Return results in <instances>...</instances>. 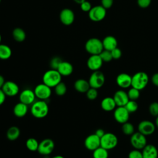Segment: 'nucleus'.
<instances>
[{"mask_svg":"<svg viewBox=\"0 0 158 158\" xmlns=\"http://www.w3.org/2000/svg\"><path fill=\"white\" fill-rule=\"evenodd\" d=\"M122 130L123 133L126 135H131L135 133V128L133 124L128 122H127L122 124Z\"/></svg>","mask_w":158,"mask_h":158,"instance_id":"nucleus-31","label":"nucleus"},{"mask_svg":"<svg viewBox=\"0 0 158 158\" xmlns=\"http://www.w3.org/2000/svg\"><path fill=\"white\" fill-rule=\"evenodd\" d=\"M59 18L60 22L65 25H71L75 19V14L73 10L69 8L64 9L61 10Z\"/></svg>","mask_w":158,"mask_h":158,"instance_id":"nucleus-15","label":"nucleus"},{"mask_svg":"<svg viewBox=\"0 0 158 158\" xmlns=\"http://www.w3.org/2000/svg\"><path fill=\"white\" fill-rule=\"evenodd\" d=\"M20 131L17 127L12 126L10 127L7 131L6 136L10 141L16 140L20 136Z\"/></svg>","mask_w":158,"mask_h":158,"instance_id":"nucleus-26","label":"nucleus"},{"mask_svg":"<svg viewBox=\"0 0 158 158\" xmlns=\"http://www.w3.org/2000/svg\"><path fill=\"white\" fill-rule=\"evenodd\" d=\"M54 91H55V93L58 96H62L64 95L67 92L66 85L64 83L60 81L54 87Z\"/></svg>","mask_w":158,"mask_h":158,"instance_id":"nucleus-32","label":"nucleus"},{"mask_svg":"<svg viewBox=\"0 0 158 158\" xmlns=\"http://www.w3.org/2000/svg\"><path fill=\"white\" fill-rule=\"evenodd\" d=\"M73 1H74L76 3L80 4H81L83 2H84V1H86V0H73Z\"/></svg>","mask_w":158,"mask_h":158,"instance_id":"nucleus-48","label":"nucleus"},{"mask_svg":"<svg viewBox=\"0 0 158 158\" xmlns=\"http://www.w3.org/2000/svg\"><path fill=\"white\" fill-rule=\"evenodd\" d=\"M1 0H0V2H1Z\"/></svg>","mask_w":158,"mask_h":158,"instance_id":"nucleus-52","label":"nucleus"},{"mask_svg":"<svg viewBox=\"0 0 158 158\" xmlns=\"http://www.w3.org/2000/svg\"><path fill=\"white\" fill-rule=\"evenodd\" d=\"M128 158H143L142 152L135 149L129 152Z\"/></svg>","mask_w":158,"mask_h":158,"instance_id":"nucleus-39","label":"nucleus"},{"mask_svg":"<svg viewBox=\"0 0 158 158\" xmlns=\"http://www.w3.org/2000/svg\"><path fill=\"white\" fill-rule=\"evenodd\" d=\"M62 60H61V59L59 57H53L51 62H50V66L51 67L52 69H55V70H57L59 64H60V62H62Z\"/></svg>","mask_w":158,"mask_h":158,"instance_id":"nucleus-38","label":"nucleus"},{"mask_svg":"<svg viewBox=\"0 0 158 158\" xmlns=\"http://www.w3.org/2000/svg\"><path fill=\"white\" fill-rule=\"evenodd\" d=\"M127 94L130 100L136 101L139 98L140 96V92L139 89L131 87L127 92Z\"/></svg>","mask_w":158,"mask_h":158,"instance_id":"nucleus-34","label":"nucleus"},{"mask_svg":"<svg viewBox=\"0 0 158 158\" xmlns=\"http://www.w3.org/2000/svg\"><path fill=\"white\" fill-rule=\"evenodd\" d=\"M149 111L151 115L154 117L158 116V102H153L149 107Z\"/></svg>","mask_w":158,"mask_h":158,"instance_id":"nucleus-37","label":"nucleus"},{"mask_svg":"<svg viewBox=\"0 0 158 158\" xmlns=\"http://www.w3.org/2000/svg\"><path fill=\"white\" fill-rule=\"evenodd\" d=\"M117 144L118 138L112 133H105L101 138V146L108 151L115 148Z\"/></svg>","mask_w":158,"mask_h":158,"instance_id":"nucleus-5","label":"nucleus"},{"mask_svg":"<svg viewBox=\"0 0 158 158\" xmlns=\"http://www.w3.org/2000/svg\"><path fill=\"white\" fill-rule=\"evenodd\" d=\"M1 35L0 34V44H1Z\"/></svg>","mask_w":158,"mask_h":158,"instance_id":"nucleus-51","label":"nucleus"},{"mask_svg":"<svg viewBox=\"0 0 158 158\" xmlns=\"http://www.w3.org/2000/svg\"><path fill=\"white\" fill-rule=\"evenodd\" d=\"M138 131L145 136L152 135L156 129V125L150 120H144L140 122L138 125Z\"/></svg>","mask_w":158,"mask_h":158,"instance_id":"nucleus-12","label":"nucleus"},{"mask_svg":"<svg viewBox=\"0 0 158 158\" xmlns=\"http://www.w3.org/2000/svg\"><path fill=\"white\" fill-rule=\"evenodd\" d=\"M4 83H5L4 78L3 77V76H2V75H0V88H1V89L2 88V86L4 85Z\"/></svg>","mask_w":158,"mask_h":158,"instance_id":"nucleus-47","label":"nucleus"},{"mask_svg":"<svg viewBox=\"0 0 158 158\" xmlns=\"http://www.w3.org/2000/svg\"><path fill=\"white\" fill-rule=\"evenodd\" d=\"M80 8L83 12H89V11L92 8L91 4L89 1L86 0L84 2H83L81 4H80Z\"/></svg>","mask_w":158,"mask_h":158,"instance_id":"nucleus-40","label":"nucleus"},{"mask_svg":"<svg viewBox=\"0 0 158 158\" xmlns=\"http://www.w3.org/2000/svg\"><path fill=\"white\" fill-rule=\"evenodd\" d=\"M0 89H1V88H0Z\"/></svg>","mask_w":158,"mask_h":158,"instance_id":"nucleus-53","label":"nucleus"},{"mask_svg":"<svg viewBox=\"0 0 158 158\" xmlns=\"http://www.w3.org/2000/svg\"><path fill=\"white\" fill-rule=\"evenodd\" d=\"M74 88L79 93H85L90 88L89 81L85 79H78L74 83Z\"/></svg>","mask_w":158,"mask_h":158,"instance_id":"nucleus-23","label":"nucleus"},{"mask_svg":"<svg viewBox=\"0 0 158 158\" xmlns=\"http://www.w3.org/2000/svg\"><path fill=\"white\" fill-rule=\"evenodd\" d=\"M30 111L34 117L42 118L47 116L49 112V107L46 101L39 100L32 104Z\"/></svg>","mask_w":158,"mask_h":158,"instance_id":"nucleus-1","label":"nucleus"},{"mask_svg":"<svg viewBox=\"0 0 158 158\" xmlns=\"http://www.w3.org/2000/svg\"><path fill=\"white\" fill-rule=\"evenodd\" d=\"M131 78L128 73H121L116 77V83L122 88H128L131 86Z\"/></svg>","mask_w":158,"mask_h":158,"instance_id":"nucleus-18","label":"nucleus"},{"mask_svg":"<svg viewBox=\"0 0 158 158\" xmlns=\"http://www.w3.org/2000/svg\"><path fill=\"white\" fill-rule=\"evenodd\" d=\"M103 61L99 54L91 55L87 60V67L92 71L99 70L102 65Z\"/></svg>","mask_w":158,"mask_h":158,"instance_id":"nucleus-16","label":"nucleus"},{"mask_svg":"<svg viewBox=\"0 0 158 158\" xmlns=\"http://www.w3.org/2000/svg\"><path fill=\"white\" fill-rule=\"evenodd\" d=\"M1 89L6 96L10 97L17 95L19 91L18 85L12 81H5Z\"/></svg>","mask_w":158,"mask_h":158,"instance_id":"nucleus-14","label":"nucleus"},{"mask_svg":"<svg viewBox=\"0 0 158 158\" xmlns=\"http://www.w3.org/2000/svg\"><path fill=\"white\" fill-rule=\"evenodd\" d=\"M51 158H64L62 156H60V155H57V156H53Z\"/></svg>","mask_w":158,"mask_h":158,"instance_id":"nucleus-49","label":"nucleus"},{"mask_svg":"<svg viewBox=\"0 0 158 158\" xmlns=\"http://www.w3.org/2000/svg\"><path fill=\"white\" fill-rule=\"evenodd\" d=\"M25 144L28 150L31 151H36L38 150L39 143L35 138H30L26 141Z\"/></svg>","mask_w":158,"mask_h":158,"instance_id":"nucleus-30","label":"nucleus"},{"mask_svg":"<svg viewBox=\"0 0 158 158\" xmlns=\"http://www.w3.org/2000/svg\"><path fill=\"white\" fill-rule=\"evenodd\" d=\"M43 81L50 88H54L58 83L62 81V75L57 70L51 69L44 73Z\"/></svg>","mask_w":158,"mask_h":158,"instance_id":"nucleus-2","label":"nucleus"},{"mask_svg":"<svg viewBox=\"0 0 158 158\" xmlns=\"http://www.w3.org/2000/svg\"><path fill=\"white\" fill-rule=\"evenodd\" d=\"M12 50L9 46L4 44H0V59L6 60L10 57Z\"/></svg>","mask_w":158,"mask_h":158,"instance_id":"nucleus-28","label":"nucleus"},{"mask_svg":"<svg viewBox=\"0 0 158 158\" xmlns=\"http://www.w3.org/2000/svg\"><path fill=\"white\" fill-rule=\"evenodd\" d=\"M89 83L90 87L98 89L101 88L105 82V76L104 73L99 71H93L89 78Z\"/></svg>","mask_w":158,"mask_h":158,"instance_id":"nucleus-6","label":"nucleus"},{"mask_svg":"<svg viewBox=\"0 0 158 158\" xmlns=\"http://www.w3.org/2000/svg\"><path fill=\"white\" fill-rule=\"evenodd\" d=\"M101 6L106 9L110 8L114 3V0H101Z\"/></svg>","mask_w":158,"mask_h":158,"instance_id":"nucleus-43","label":"nucleus"},{"mask_svg":"<svg viewBox=\"0 0 158 158\" xmlns=\"http://www.w3.org/2000/svg\"><path fill=\"white\" fill-rule=\"evenodd\" d=\"M106 15V9L101 5L92 7L88 12L89 18L93 22H100L105 18Z\"/></svg>","mask_w":158,"mask_h":158,"instance_id":"nucleus-8","label":"nucleus"},{"mask_svg":"<svg viewBox=\"0 0 158 158\" xmlns=\"http://www.w3.org/2000/svg\"><path fill=\"white\" fill-rule=\"evenodd\" d=\"M54 148V143L53 140L49 138H46L39 143V146L37 151L40 154L47 156L52 153Z\"/></svg>","mask_w":158,"mask_h":158,"instance_id":"nucleus-10","label":"nucleus"},{"mask_svg":"<svg viewBox=\"0 0 158 158\" xmlns=\"http://www.w3.org/2000/svg\"><path fill=\"white\" fill-rule=\"evenodd\" d=\"M34 92L36 98L43 101L49 98L52 93L51 88L44 83L36 85L35 88Z\"/></svg>","mask_w":158,"mask_h":158,"instance_id":"nucleus-9","label":"nucleus"},{"mask_svg":"<svg viewBox=\"0 0 158 158\" xmlns=\"http://www.w3.org/2000/svg\"><path fill=\"white\" fill-rule=\"evenodd\" d=\"M101 106L104 110L109 112L115 109L117 105L113 98L106 97L102 100L101 102Z\"/></svg>","mask_w":158,"mask_h":158,"instance_id":"nucleus-24","label":"nucleus"},{"mask_svg":"<svg viewBox=\"0 0 158 158\" xmlns=\"http://www.w3.org/2000/svg\"><path fill=\"white\" fill-rule=\"evenodd\" d=\"M35 94L34 91L30 89H23L19 95L20 102L27 105L32 104L35 100Z\"/></svg>","mask_w":158,"mask_h":158,"instance_id":"nucleus-17","label":"nucleus"},{"mask_svg":"<svg viewBox=\"0 0 158 158\" xmlns=\"http://www.w3.org/2000/svg\"><path fill=\"white\" fill-rule=\"evenodd\" d=\"M104 49L111 51L112 49L117 47V39L111 35L106 36L102 41Z\"/></svg>","mask_w":158,"mask_h":158,"instance_id":"nucleus-22","label":"nucleus"},{"mask_svg":"<svg viewBox=\"0 0 158 158\" xmlns=\"http://www.w3.org/2000/svg\"><path fill=\"white\" fill-rule=\"evenodd\" d=\"M108 150L104 149L101 146H99V148L94 150L93 152V158H108Z\"/></svg>","mask_w":158,"mask_h":158,"instance_id":"nucleus-29","label":"nucleus"},{"mask_svg":"<svg viewBox=\"0 0 158 158\" xmlns=\"http://www.w3.org/2000/svg\"><path fill=\"white\" fill-rule=\"evenodd\" d=\"M85 48L86 51L91 55L99 54L104 50L102 41L97 38H91L88 40Z\"/></svg>","mask_w":158,"mask_h":158,"instance_id":"nucleus-4","label":"nucleus"},{"mask_svg":"<svg viewBox=\"0 0 158 158\" xmlns=\"http://www.w3.org/2000/svg\"><path fill=\"white\" fill-rule=\"evenodd\" d=\"M130 143L135 149H143L147 144L146 136L139 131L134 133L131 135Z\"/></svg>","mask_w":158,"mask_h":158,"instance_id":"nucleus-7","label":"nucleus"},{"mask_svg":"<svg viewBox=\"0 0 158 158\" xmlns=\"http://www.w3.org/2000/svg\"><path fill=\"white\" fill-rule=\"evenodd\" d=\"M57 70L62 76H69L72 73L73 67L71 63L67 61H62Z\"/></svg>","mask_w":158,"mask_h":158,"instance_id":"nucleus-21","label":"nucleus"},{"mask_svg":"<svg viewBox=\"0 0 158 158\" xmlns=\"http://www.w3.org/2000/svg\"><path fill=\"white\" fill-rule=\"evenodd\" d=\"M114 117L118 123L123 124L128 121L130 113L124 106H118L114 110Z\"/></svg>","mask_w":158,"mask_h":158,"instance_id":"nucleus-11","label":"nucleus"},{"mask_svg":"<svg viewBox=\"0 0 158 158\" xmlns=\"http://www.w3.org/2000/svg\"><path fill=\"white\" fill-rule=\"evenodd\" d=\"M151 81L154 85L158 87V73H156L152 76Z\"/></svg>","mask_w":158,"mask_h":158,"instance_id":"nucleus-44","label":"nucleus"},{"mask_svg":"<svg viewBox=\"0 0 158 158\" xmlns=\"http://www.w3.org/2000/svg\"><path fill=\"white\" fill-rule=\"evenodd\" d=\"M143 158H157L158 151L153 144H146L142 149Z\"/></svg>","mask_w":158,"mask_h":158,"instance_id":"nucleus-20","label":"nucleus"},{"mask_svg":"<svg viewBox=\"0 0 158 158\" xmlns=\"http://www.w3.org/2000/svg\"><path fill=\"white\" fill-rule=\"evenodd\" d=\"M99 55L100 56L102 61L105 62H110L113 59L111 52L110 51L104 49Z\"/></svg>","mask_w":158,"mask_h":158,"instance_id":"nucleus-35","label":"nucleus"},{"mask_svg":"<svg viewBox=\"0 0 158 158\" xmlns=\"http://www.w3.org/2000/svg\"><path fill=\"white\" fill-rule=\"evenodd\" d=\"M12 36L17 42H22L26 38V33L21 28H15L12 31Z\"/></svg>","mask_w":158,"mask_h":158,"instance_id":"nucleus-27","label":"nucleus"},{"mask_svg":"<svg viewBox=\"0 0 158 158\" xmlns=\"http://www.w3.org/2000/svg\"><path fill=\"white\" fill-rule=\"evenodd\" d=\"M95 134L101 138L105 134V132H104V130H102L101 128H99V129L96 130V131L95 132Z\"/></svg>","mask_w":158,"mask_h":158,"instance_id":"nucleus-46","label":"nucleus"},{"mask_svg":"<svg viewBox=\"0 0 158 158\" xmlns=\"http://www.w3.org/2000/svg\"><path fill=\"white\" fill-rule=\"evenodd\" d=\"M149 82V77L144 72H138L132 76L131 87L142 90L146 88Z\"/></svg>","mask_w":158,"mask_h":158,"instance_id":"nucleus-3","label":"nucleus"},{"mask_svg":"<svg viewBox=\"0 0 158 158\" xmlns=\"http://www.w3.org/2000/svg\"><path fill=\"white\" fill-rule=\"evenodd\" d=\"M151 0H137V4L141 8L145 9L149 6L151 4Z\"/></svg>","mask_w":158,"mask_h":158,"instance_id":"nucleus-42","label":"nucleus"},{"mask_svg":"<svg viewBox=\"0 0 158 158\" xmlns=\"http://www.w3.org/2000/svg\"><path fill=\"white\" fill-rule=\"evenodd\" d=\"M126 109L128 111V112L133 113L136 112L138 109V103L133 100H129L126 105L124 106Z\"/></svg>","mask_w":158,"mask_h":158,"instance_id":"nucleus-33","label":"nucleus"},{"mask_svg":"<svg viewBox=\"0 0 158 158\" xmlns=\"http://www.w3.org/2000/svg\"><path fill=\"white\" fill-rule=\"evenodd\" d=\"M115 104L117 107L118 106H125L128 101L130 100L127 94L125 91L122 89H120L117 91L113 97Z\"/></svg>","mask_w":158,"mask_h":158,"instance_id":"nucleus-19","label":"nucleus"},{"mask_svg":"<svg viewBox=\"0 0 158 158\" xmlns=\"http://www.w3.org/2000/svg\"><path fill=\"white\" fill-rule=\"evenodd\" d=\"M112 56L113 59H118L121 57L122 56V51L118 48H115L114 49H112L111 51Z\"/></svg>","mask_w":158,"mask_h":158,"instance_id":"nucleus-41","label":"nucleus"},{"mask_svg":"<svg viewBox=\"0 0 158 158\" xmlns=\"http://www.w3.org/2000/svg\"><path fill=\"white\" fill-rule=\"evenodd\" d=\"M155 125H156V127H157L158 128V116L156 117V122H155Z\"/></svg>","mask_w":158,"mask_h":158,"instance_id":"nucleus-50","label":"nucleus"},{"mask_svg":"<svg viewBox=\"0 0 158 158\" xmlns=\"http://www.w3.org/2000/svg\"><path fill=\"white\" fill-rule=\"evenodd\" d=\"M85 146L89 151H94L101 146V138L95 133L88 135L85 139Z\"/></svg>","mask_w":158,"mask_h":158,"instance_id":"nucleus-13","label":"nucleus"},{"mask_svg":"<svg viewBox=\"0 0 158 158\" xmlns=\"http://www.w3.org/2000/svg\"><path fill=\"white\" fill-rule=\"evenodd\" d=\"M6 95L4 94L2 89H0V106L4 102L6 99Z\"/></svg>","mask_w":158,"mask_h":158,"instance_id":"nucleus-45","label":"nucleus"},{"mask_svg":"<svg viewBox=\"0 0 158 158\" xmlns=\"http://www.w3.org/2000/svg\"><path fill=\"white\" fill-rule=\"evenodd\" d=\"M97 89H98L90 87V88L86 93L87 98L89 100H94L95 99H96L98 96V92Z\"/></svg>","mask_w":158,"mask_h":158,"instance_id":"nucleus-36","label":"nucleus"},{"mask_svg":"<svg viewBox=\"0 0 158 158\" xmlns=\"http://www.w3.org/2000/svg\"><path fill=\"white\" fill-rule=\"evenodd\" d=\"M13 112L17 117H23L28 112V105L20 102L15 105Z\"/></svg>","mask_w":158,"mask_h":158,"instance_id":"nucleus-25","label":"nucleus"}]
</instances>
